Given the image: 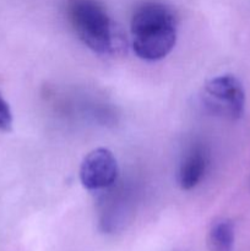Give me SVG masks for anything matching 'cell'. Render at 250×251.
Segmentation results:
<instances>
[{"label":"cell","instance_id":"cell-4","mask_svg":"<svg viewBox=\"0 0 250 251\" xmlns=\"http://www.w3.org/2000/svg\"><path fill=\"white\" fill-rule=\"evenodd\" d=\"M119 166L112 151L100 147L83 158L80 167V180L83 188L91 191H103L118 181Z\"/></svg>","mask_w":250,"mask_h":251},{"label":"cell","instance_id":"cell-7","mask_svg":"<svg viewBox=\"0 0 250 251\" xmlns=\"http://www.w3.org/2000/svg\"><path fill=\"white\" fill-rule=\"evenodd\" d=\"M234 237L233 222L222 218L211 226L207 235V244L211 251H233Z\"/></svg>","mask_w":250,"mask_h":251},{"label":"cell","instance_id":"cell-2","mask_svg":"<svg viewBox=\"0 0 250 251\" xmlns=\"http://www.w3.org/2000/svg\"><path fill=\"white\" fill-rule=\"evenodd\" d=\"M66 14L78 39L95 53L109 55L122 48L114 21L97 0H69Z\"/></svg>","mask_w":250,"mask_h":251},{"label":"cell","instance_id":"cell-1","mask_svg":"<svg viewBox=\"0 0 250 251\" xmlns=\"http://www.w3.org/2000/svg\"><path fill=\"white\" fill-rule=\"evenodd\" d=\"M130 29L135 54L144 60L166 58L176 43V19L163 2L146 1L139 5L132 14Z\"/></svg>","mask_w":250,"mask_h":251},{"label":"cell","instance_id":"cell-5","mask_svg":"<svg viewBox=\"0 0 250 251\" xmlns=\"http://www.w3.org/2000/svg\"><path fill=\"white\" fill-rule=\"evenodd\" d=\"M115 184L103 190L104 196L100 199L98 210V225L107 234L122 230L129 222L132 210L131 200L125 195L124 189H117Z\"/></svg>","mask_w":250,"mask_h":251},{"label":"cell","instance_id":"cell-6","mask_svg":"<svg viewBox=\"0 0 250 251\" xmlns=\"http://www.w3.org/2000/svg\"><path fill=\"white\" fill-rule=\"evenodd\" d=\"M208 157L200 145L191 147L180 162L178 171V183L183 190H191L200 184L207 169Z\"/></svg>","mask_w":250,"mask_h":251},{"label":"cell","instance_id":"cell-3","mask_svg":"<svg viewBox=\"0 0 250 251\" xmlns=\"http://www.w3.org/2000/svg\"><path fill=\"white\" fill-rule=\"evenodd\" d=\"M202 100L213 114L235 120L244 113L245 91L234 75L216 76L203 86Z\"/></svg>","mask_w":250,"mask_h":251},{"label":"cell","instance_id":"cell-8","mask_svg":"<svg viewBox=\"0 0 250 251\" xmlns=\"http://www.w3.org/2000/svg\"><path fill=\"white\" fill-rule=\"evenodd\" d=\"M12 126V113L9 104L0 93V131H10Z\"/></svg>","mask_w":250,"mask_h":251}]
</instances>
